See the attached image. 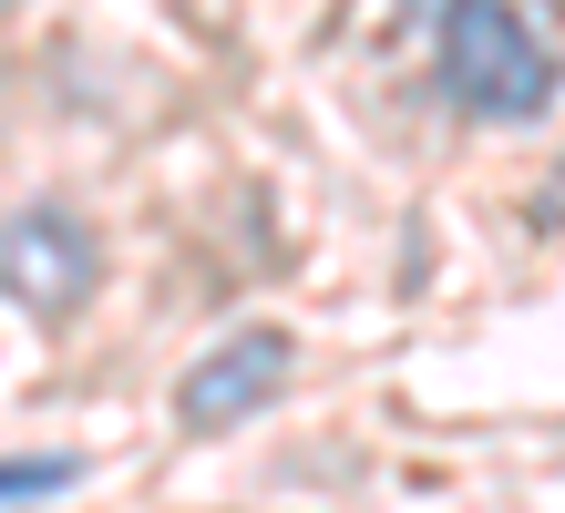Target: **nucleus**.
Listing matches in <instances>:
<instances>
[{
    "mask_svg": "<svg viewBox=\"0 0 565 513\" xmlns=\"http://www.w3.org/2000/svg\"><path fill=\"white\" fill-rule=\"evenodd\" d=\"M431 83L473 124H535L555 103V42L514 0H462V11H443V31H431Z\"/></svg>",
    "mask_w": 565,
    "mask_h": 513,
    "instance_id": "f257e3e1",
    "label": "nucleus"
},
{
    "mask_svg": "<svg viewBox=\"0 0 565 513\" xmlns=\"http://www.w3.org/2000/svg\"><path fill=\"white\" fill-rule=\"evenodd\" d=\"M93 288H104V236H93L83 205L31 195V205L0 216V298L21 319H73Z\"/></svg>",
    "mask_w": 565,
    "mask_h": 513,
    "instance_id": "f03ea898",
    "label": "nucleus"
},
{
    "mask_svg": "<svg viewBox=\"0 0 565 513\" xmlns=\"http://www.w3.org/2000/svg\"><path fill=\"white\" fill-rule=\"evenodd\" d=\"M288 360H298V339L288 329H226L206 360H185V381H175V421L185 431H237V421H257L278 391H288Z\"/></svg>",
    "mask_w": 565,
    "mask_h": 513,
    "instance_id": "7ed1b4c3",
    "label": "nucleus"
},
{
    "mask_svg": "<svg viewBox=\"0 0 565 513\" xmlns=\"http://www.w3.org/2000/svg\"><path fill=\"white\" fill-rule=\"evenodd\" d=\"M83 462L73 452H31V462H0V503H42V493H73Z\"/></svg>",
    "mask_w": 565,
    "mask_h": 513,
    "instance_id": "20e7f679",
    "label": "nucleus"
},
{
    "mask_svg": "<svg viewBox=\"0 0 565 513\" xmlns=\"http://www.w3.org/2000/svg\"><path fill=\"white\" fill-rule=\"evenodd\" d=\"M443 11H462V0H402V21H412V31H443Z\"/></svg>",
    "mask_w": 565,
    "mask_h": 513,
    "instance_id": "39448f33",
    "label": "nucleus"
},
{
    "mask_svg": "<svg viewBox=\"0 0 565 513\" xmlns=\"http://www.w3.org/2000/svg\"><path fill=\"white\" fill-rule=\"evenodd\" d=\"M555 205H565V175H555Z\"/></svg>",
    "mask_w": 565,
    "mask_h": 513,
    "instance_id": "423d86ee",
    "label": "nucleus"
}]
</instances>
